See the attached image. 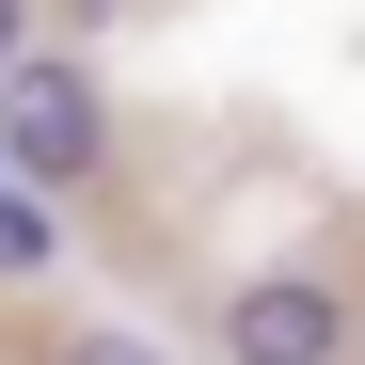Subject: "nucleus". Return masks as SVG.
<instances>
[{"label": "nucleus", "instance_id": "obj_4", "mask_svg": "<svg viewBox=\"0 0 365 365\" xmlns=\"http://www.w3.org/2000/svg\"><path fill=\"white\" fill-rule=\"evenodd\" d=\"M64 365H159V349H143V334H80Z\"/></svg>", "mask_w": 365, "mask_h": 365}, {"label": "nucleus", "instance_id": "obj_2", "mask_svg": "<svg viewBox=\"0 0 365 365\" xmlns=\"http://www.w3.org/2000/svg\"><path fill=\"white\" fill-rule=\"evenodd\" d=\"M222 334H238V365H334V334H349V318H334V286H302V270H286V286L238 302Z\"/></svg>", "mask_w": 365, "mask_h": 365}, {"label": "nucleus", "instance_id": "obj_3", "mask_svg": "<svg viewBox=\"0 0 365 365\" xmlns=\"http://www.w3.org/2000/svg\"><path fill=\"white\" fill-rule=\"evenodd\" d=\"M0 270H48V207H16V191H0Z\"/></svg>", "mask_w": 365, "mask_h": 365}, {"label": "nucleus", "instance_id": "obj_1", "mask_svg": "<svg viewBox=\"0 0 365 365\" xmlns=\"http://www.w3.org/2000/svg\"><path fill=\"white\" fill-rule=\"evenodd\" d=\"M80 159H96V80L80 64H16L0 80V175L48 191V175H80Z\"/></svg>", "mask_w": 365, "mask_h": 365}]
</instances>
